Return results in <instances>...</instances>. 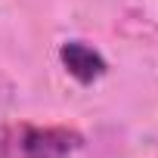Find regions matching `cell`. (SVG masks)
I'll list each match as a JSON object with an SVG mask.
<instances>
[{
    "label": "cell",
    "mask_w": 158,
    "mask_h": 158,
    "mask_svg": "<svg viewBox=\"0 0 158 158\" xmlns=\"http://www.w3.org/2000/svg\"><path fill=\"white\" fill-rule=\"evenodd\" d=\"M84 146V136L71 127L10 124L0 130V158H68Z\"/></svg>",
    "instance_id": "6da1fadb"
},
{
    "label": "cell",
    "mask_w": 158,
    "mask_h": 158,
    "mask_svg": "<svg viewBox=\"0 0 158 158\" xmlns=\"http://www.w3.org/2000/svg\"><path fill=\"white\" fill-rule=\"evenodd\" d=\"M59 59H62L65 71L74 77L77 84H93V81H99V77L109 71V62L102 59V53L93 50V47L84 44V40H68V44H62Z\"/></svg>",
    "instance_id": "7a4b0ae2"
}]
</instances>
